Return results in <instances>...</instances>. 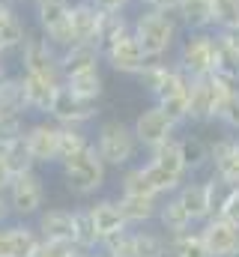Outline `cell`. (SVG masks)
Instances as JSON below:
<instances>
[{"mask_svg": "<svg viewBox=\"0 0 239 257\" xmlns=\"http://www.w3.org/2000/svg\"><path fill=\"white\" fill-rule=\"evenodd\" d=\"M78 257H105V254H96V251H81Z\"/></svg>", "mask_w": 239, "mask_h": 257, "instance_id": "obj_52", "label": "cell"}, {"mask_svg": "<svg viewBox=\"0 0 239 257\" xmlns=\"http://www.w3.org/2000/svg\"><path fill=\"white\" fill-rule=\"evenodd\" d=\"M6 197H9V206H12V215L18 221H27V218H36L45 206V183L42 177L33 171L27 174H18L9 180L6 186Z\"/></svg>", "mask_w": 239, "mask_h": 257, "instance_id": "obj_9", "label": "cell"}, {"mask_svg": "<svg viewBox=\"0 0 239 257\" xmlns=\"http://www.w3.org/2000/svg\"><path fill=\"white\" fill-rule=\"evenodd\" d=\"M9 3H15V0H9Z\"/></svg>", "mask_w": 239, "mask_h": 257, "instance_id": "obj_57", "label": "cell"}, {"mask_svg": "<svg viewBox=\"0 0 239 257\" xmlns=\"http://www.w3.org/2000/svg\"><path fill=\"white\" fill-rule=\"evenodd\" d=\"M21 3H39V0H21Z\"/></svg>", "mask_w": 239, "mask_h": 257, "instance_id": "obj_54", "label": "cell"}, {"mask_svg": "<svg viewBox=\"0 0 239 257\" xmlns=\"http://www.w3.org/2000/svg\"><path fill=\"white\" fill-rule=\"evenodd\" d=\"M27 128V114H0V147L21 141Z\"/></svg>", "mask_w": 239, "mask_h": 257, "instance_id": "obj_42", "label": "cell"}, {"mask_svg": "<svg viewBox=\"0 0 239 257\" xmlns=\"http://www.w3.org/2000/svg\"><path fill=\"white\" fill-rule=\"evenodd\" d=\"M9 78H12V72H9V63H6V54H0V87H3Z\"/></svg>", "mask_w": 239, "mask_h": 257, "instance_id": "obj_50", "label": "cell"}, {"mask_svg": "<svg viewBox=\"0 0 239 257\" xmlns=\"http://www.w3.org/2000/svg\"><path fill=\"white\" fill-rule=\"evenodd\" d=\"M132 30V18H129V9H102V18H99V36H96V45L99 51L105 45H111L114 39H120L123 33Z\"/></svg>", "mask_w": 239, "mask_h": 257, "instance_id": "obj_28", "label": "cell"}, {"mask_svg": "<svg viewBox=\"0 0 239 257\" xmlns=\"http://www.w3.org/2000/svg\"><path fill=\"white\" fill-rule=\"evenodd\" d=\"M93 147L108 168H129V165H135V159L141 153V144L135 138L132 123H123V120H102L93 135Z\"/></svg>", "mask_w": 239, "mask_h": 257, "instance_id": "obj_2", "label": "cell"}, {"mask_svg": "<svg viewBox=\"0 0 239 257\" xmlns=\"http://www.w3.org/2000/svg\"><path fill=\"white\" fill-rule=\"evenodd\" d=\"M159 200L162 197H153V194H120L117 197L129 227H147V224H153L156 215H159Z\"/></svg>", "mask_w": 239, "mask_h": 257, "instance_id": "obj_19", "label": "cell"}, {"mask_svg": "<svg viewBox=\"0 0 239 257\" xmlns=\"http://www.w3.org/2000/svg\"><path fill=\"white\" fill-rule=\"evenodd\" d=\"M218 215H221L224 221H230V224L239 230V186L233 189V194L227 197V203L221 206V212H218Z\"/></svg>", "mask_w": 239, "mask_h": 257, "instance_id": "obj_45", "label": "cell"}, {"mask_svg": "<svg viewBox=\"0 0 239 257\" xmlns=\"http://www.w3.org/2000/svg\"><path fill=\"white\" fill-rule=\"evenodd\" d=\"M212 21L215 30L239 27V0H212Z\"/></svg>", "mask_w": 239, "mask_h": 257, "instance_id": "obj_41", "label": "cell"}, {"mask_svg": "<svg viewBox=\"0 0 239 257\" xmlns=\"http://www.w3.org/2000/svg\"><path fill=\"white\" fill-rule=\"evenodd\" d=\"M218 33H221V36H224L233 48H239V27H233V30H218Z\"/></svg>", "mask_w": 239, "mask_h": 257, "instance_id": "obj_51", "label": "cell"}, {"mask_svg": "<svg viewBox=\"0 0 239 257\" xmlns=\"http://www.w3.org/2000/svg\"><path fill=\"white\" fill-rule=\"evenodd\" d=\"M102 6L96 0H72V33L75 42H96Z\"/></svg>", "mask_w": 239, "mask_h": 257, "instance_id": "obj_18", "label": "cell"}, {"mask_svg": "<svg viewBox=\"0 0 239 257\" xmlns=\"http://www.w3.org/2000/svg\"><path fill=\"white\" fill-rule=\"evenodd\" d=\"M0 54H9V51H6V45H3V39H0Z\"/></svg>", "mask_w": 239, "mask_h": 257, "instance_id": "obj_53", "label": "cell"}, {"mask_svg": "<svg viewBox=\"0 0 239 257\" xmlns=\"http://www.w3.org/2000/svg\"><path fill=\"white\" fill-rule=\"evenodd\" d=\"M132 33L150 60L174 57L179 39H182V27L171 9H141L132 18Z\"/></svg>", "mask_w": 239, "mask_h": 257, "instance_id": "obj_1", "label": "cell"}, {"mask_svg": "<svg viewBox=\"0 0 239 257\" xmlns=\"http://www.w3.org/2000/svg\"><path fill=\"white\" fill-rule=\"evenodd\" d=\"M24 144H27V150H30L36 168H39V165H57L60 126L51 117L33 120V123H27V128H24Z\"/></svg>", "mask_w": 239, "mask_h": 257, "instance_id": "obj_13", "label": "cell"}, {"mask_svg": "<svg viewBox=\"0 0 239 257\" xmlns=\"http://www.w3.org/2000/svg\"><path fill=\"white\" fill-rule=\"evenodd\" d=\"M171 66H174V60H171V57H168V60H147V63H144V69L135 75L138 87H141V90H147L150 96H156V93L162 90V84L168 81Z\"/></svg>", "mask_w": 239, "mask_h": 257, "instance_id": "obj_33", "label": "cell"}, {"mask_svg": "<svg viewBox=\"0 0 239 257\" xmlns=\"http://www.w3.org/2000/svg\"><path fill=\"white\" fill-rule=\"evenodd\" d=\"M156 221H159V227H162L165 236L185 233V230H194V227H197L194 218L188 215V209L179 203L177 194H168V197L159 200V215H156Z\"/></svg>", "mask_w": 239, "mask_h": 257, "instance_id": "obj_20", "label": "cell"}, {"mask_svg": "<svg viewBox=\"0 0 239 257\" xmlns=\"http://www.w3.org/2000/svg\"><path fill=\"white\" fill-rule=\"evenodd\" d=\"M102 66V51L96 42H75L72 48L60 51V69H63V78L72 75V72H81V69H96Z\"/></svg>", "mask_w": 239, "mask_h": 257, "instance_id": "obj_24", "label": "cell"}, {"mask_svg": "<svg viewBox=\"0 0 239 257\" xmlns=\"http://www.w3.org/2000/svg\"><path fill=\"white\" fill-rule=\"evenodd\" d=\"M57 126H60V123H57ZM90 144H93V135H90L84 126H60L57 165H60V162H66L69 156L81 153V150H84V147H90Z\"/></svg>", "mask_w": 239, "mask_h": 257, "instance_id": "obj_34", "label": "cell"}, {"mask_svg": "<svg viewBox=\"0 0 239 257\" xmlns=\"http://www.w3.org/2000/svg\"><path fill=\"white\" fill-rule=\"evenodd\" d=\"M233 257H239V245H236V254H233Z\"/></svg>", "mask_w": 239, "mask_h": 257, "instance_id": "obj_55", "label": "cell"}, {"mask_svg": "<svg viewBox=\"0 0 239 257\" xmlns=\"http://www.w3.org/2000/svg\"><path fill=\"white\" fill-rule=\"evenodd\" d=\"M0 257H9V230H6V224L0 227Z\"/></svg>", "mask_w": 239, "mask_h": 257, "instance_id": "obj_49", "label": "cell"}, {"mask_svg": "<svg viewBox=\"0 0 239 257\" xmlns=\"http://www.w3.org/2000/svg\"><path fill=\"white\" fill-rule=\"evenodd\" d=\"M197 236H200L203 248L209 251V257H233L236 254L239 230L230 221H224L221 215H209V218L200 224Z\"/></svg>", "mask_w": 239, "mask_h": 257, "instance_id": "obj_14", "label": "cell"}, {"mask_svg": "<svg viewBox=\"0 0 239 257\" xmlns=\"http://www.w3.org/2000/svg\"><path fill=\"white\" fill-rule=\"evenodd\" d=\"M135 138H138V144L150 153V150H156V147H162V144H168V141H174L177 138V123L153 102V105H147L138 117H135Z\"/></svg>", "mask_w": 239, "mask_h": 257, "instance_id": "obj_11", "label": "cell"}, {"mask_svg": "<svg viewBox=\"0 0 239 257\" xmlns=\"http://www.w3.org/2000/svg\"><path fill=\"white\" fill-rule=\"evenodd\" d=\"M99 251H102L105 257H135L132 227H129V230H120V233H111V236H102Z\"/></svg>", "mask_w": 239, "mask_h": 257, "instance_id": "obj_40", "label": "cell"}, {"mask_svg": "<svg viewBox=\"0 0 239 257\" xmlns=\"http://www.w3.org/2000/svg\"><path fill=\"white\" fill-rule=\"evenodd\" d=\"M72 218H75V245L81 251H99V230H96V221H93V212L90 206H75L72 209Z\"/></svg>", "mask_w": 239, "mask_h": 257, "instance_id": "obj_30", "label": "cell"}, {"mask_svg": "<svg viewBox=\"0 0 239 257\" xmlns=\"http://www.w3.org/2000/svg\"><path fill=\"white\" fill-rule=\"evenodd\" d=\"M9 230V257H33L42 245V236L36 227H30L27 221H15L6 224Z\"/></svg>", "mask_w": 239, "mask_h": 257, "instance_id": "obj_27", "label": "cell"}, {"mask_svg": "<svg viewBox=\"0 0 239 257\" xmlns=\"http://www.w3.org/2000/svg\"><path fill=\"white\" fill-rule=\"evenodd\" d=\"M141 168H144L150 186L156 189L159 197L174 194L179 186L188 180V171H185V162H182V156H179L177 138L168 141V144H162V147H156V150H150V159H147Z\"/></svg>", "mask_w": 239, "mask_h": 257, "instance_id": "obj_5", "label": "cell"}, {"mask_svg": "<svg viewBox=\"0 0 239 257\" xmlns=\"http://www.w3.org/2000/svg\"><path fill=\"white\" fill-rule=\"evenodd\" d=\"M174 15H177L182 30H215L212 0H177Z\"/></svg>", "mask_w": 239, "mask_h": 257, "instance_id": "obj_21", "label": "cell"}, {"mask_svg": "<svg viewBox=\"0 0 239 257\" xmlns=\"http://www.w3.org/2000/svg\"><path fill=\"white\" fill-rule=\"evenodd\" d=\"M36 230H39L42 239H66V242H75V218H72V209H66V206L42 209L36 215Z\"/></svg>", "mask_w": 239, "mask_h": 257, "instance_id": "obj_17", "label": "cell"}, {"mask_svg": "<svg viewBox=\"0 0 239 257\" xmlns=\"http://www.w3.org/2000/svg\"><path fill=\"white\" fill-rule=\"evenodd\" d=\"M102 9H129L135 0H96Z\"/></svg>", "mask_w": 239, "mask_h": 257, "instance_id": "obj_48", "label": "cell"}, {"mask_svg": "<svg viewBox=\"0 0 239 257\" xmlns=\"http://www.w3.org/2000/svg\"><path fill=\"white\" fill-rule=\"evenodd\" d=\"M132 239H135V257H168V236L162 230L132 227Z\"/></svg>", "mask_w": 239, "mask_h": 257, "instance_id": "obj_32", "label": "cell"}, {"mask_svg": "<svg viewBox=\"0 0 239 257\" xmlns=\"http://www.w3.org/2000/svg\"><path fill=\"white\" fill-rule=\"evenodd\" d=\"M215 39H218V45H215V69L212 72L239 87V48H233L218 30H215Z\"/></svg>", "mask_w": 239, "mask_h": 257, "instance_id": "obj_31", "label": "cell"}, {"mask_svg": "<svg viewBox=\"0 0 239 257\" xmlns=\"http://www.w3.org/2000/svg\"><path fill=\"white\" fill-rule=\"evenodd\" d=\"M203 186H206V200H209V215H218L221 212V206L227 203V197L233 194L236 186H230V183H224L218 174H212L209 171V177L203 180Z\"/></svg>", "mask_w": 239, "mask_h": 257, "instance_id": "obj_39", "label": "cell"}, {"mask_svg": "<svg viewBox=\"0 0 239 257\" xmlns=\"http://www.w3.org/2000/svg\"><path fill=\"white\" fill-rule=\"evenodd\" d=\"M90 212H93V221H96V230L99 236H111L120 230H129V221L120 209V203L114 197H99L96 203H90Z\"/></svg>", "mask_w": 239, "mask_h": 257, "instance_id": "obj_23", "label": "cell"}, {"mask_svg": "<svg viewBox=\"0 0 239 257\" xmlns=\"http://www.w3.org/2000/svg\"><path fill=\"white\" fill-rule=\"evenodd\" d=\"M18 66H21V72L42 75V78H48V81L63 84L60 51L42 36V33H30V30H27L24 42L18 45Z\"/></svg>", "mask_w": 239, "mask_h": 257, "instance_id": "obj_8", "label": "cell"}, {"mask_svg": "<svg viewBox=\"0 0 239 257\" xmlns=\"http://www.w3.org/2000/svg\"><path fill=\"white\" fill-rule=\"evenodd\" d=\"M141 9H171L174 12V3L177 0H135Z\"/></svg>", "mask_w": 239, "mask_h": 257, "instance_id": "obj_46", "label": "cell"}, {"mask_svg": "<svg viewBox=\"0 0 239 257\" xmlns=\"http://www.w3.org/2000/svg\"><path fill=\"white\" fill-rule=\"evenodd\" d=\"M215 30H182L174 63L188 75V78H203L215 69Z\"/></svg>", "mask_w": 239, "mask_h": 257, "instance_id": "obj_6", "label": "cell"}, {"mask_svg": "<svg viewBox=\"0 0 239 257\" xmlns=\"http://www.w3.org/2000/svg\"><path fill=\"white\" fill-rule=\"evenodd\" d=\"M179 203L188 209V215L194 218V224H203L206 218H209V200H206V186L200 183V180H185L182 186H179L177 192Z\"/></svg>", "mask_w": 239, "mask_h": 257, "instance_id": "obj_25", "label": "cell"}, {"mask_svg": "<svg viewBox=\"0 0 239 257\" xmlns=\"http://www.w3.org/2000/svg\"><path fill=\"white\" fill-rule=\"evenodd\" d=\"M99 114H102L99 99H84V96L72 93L66 84L57 87L54 102H51V111H48V117L54 123H60V126H84V128L90 126V123H96Z\"/></svg>", "mask_w": 239, "mask_h": 257, "instance_id": "obj_10", "label": "cell"}, {"mask_svg": "<svg viewBox=\"0 0 239 257\" xmlns=\"http://www.w3.org/2000/svg\"><path fill=\"white\" fill-rule=\"evenodd\" d=\"M60 171H63L69 192H75L78 197H93L108 183V165L102 162V156L96 153L93 144L84 147L81 153L69 156L66 162H60Z\"/></svg>", "mask_w": 239, "mask_h": 257, "instance_id": "obj_3", "label": "cell"}, {"mask_svg": "<svg viewBox=\"0 0 239 257\" xmlns=\"http://www.w3.org/2000/svg\"><path fill=\"white\" fill-rule=\"evenodd\" d=\"M0 114H30L24 93H21V84H18V75H12L0 87Z\"/></svg>", "mask_w": 239, "mask_h": 257, "instance_id": "obj_38", "label": "cell"}, {"mask_svg": "<svg viewBox=\"0 0 239 257\" xmlns=\"http://www.w3.org/2000/svg\"><path fill=\"white\" fill-rule=\"evenodd\" d=\"M63 84H66L72 93L84 96V99H102V93H105L102 66H96V69H81V72H72V75H66V78H63Z\"/></svg>", "mask_w": 239, "mask_h": 257, "instance_id": "obj_29", "label": "cell"}, {"mask_svg": "<svg viewBox=\"0 0 239 257\" xmlns=\"http://www.w3.org/2000/svg\"><path fill=\"white\" fill-rule=\"evenodd\" d=\"M120 194H153V197H159L156 189L150 186V180H147L141 165L123 168V174H120Z\"/></svg>", "mask_w": 239, "mask_h": 257, "instance_id": "obj_37", "label": "cell"}, {"mask_svg": "<svg viewBox=\"0 0 239 257\" xmlns=\"http://www.w3.org/2000/svg\"><path fill=\"white\" fill-rule=\"evenodd\" d=\"M168 257H209V251L203 248L197 230H185L168 236Z\"/></svg>", "mask_w": 239, "mask_h": 257, "instance_id": "obj_36", "label": "cell"}, {"mask_svg": "<svg viewBox=\"0 0 239 257\" xmlns=\"http://www.w3.org/2000/svg\"><path fill=\"white\" fill-rule=\"evenodd\" d=\"M236 147H239V135H236Z\"/></svg>", "mask_w": 239, "mask_h": 257, "instance_id": "obj_56", "label": "cell"}, {"mask_svg": "<svg viewBox=\"0 0 239 257\" xmlns=\"http://www.w3.org/2000/svg\"><path fill=\"white\" fill-rule=\"evenodd\" d=\"M18 84H21L27 111L30 114H39V117H48L51 102H54V93H57V87H60L57 81H48V78L30 75V72H18Z\"/></svg>", "mask_w": 239, "mask_h": 257, "instance_id": "obj_15", "label": "cell"}, {"mask_svg": "<svg viewBox=\"0 0 239 257\" xmlns=\"http://www.w3.org/2000/svg\"><path fill=\"white\" fill-rule=\"evenodd\" d=\"M236 84L209 72L203 78H191L188 87V123H218V114Z\"/></svg>", "mask_w": 239, "mask_h": 257, "instance_id": "obj_4", "label": "cell"}, {"mask_svg": "<svg viewBox=\"0 0 239 257\" xmlns=\"http://www.w3.org/2000/svg\"><path fill=\"white\" fill-rule=\"evenodd\" d=\"M0 156H3L6 171H9L12 177L27 174V171H33V168H36V162H33V156H30V150H27L24 138H21V141H12V144H6V147H0Z\"/></svg>", "mask_w": 239, "mask_h": 257, "instance_id": "obj_35", "label": "cell"}, {"mask_svg": "<svg viewBox=\"0 0 239 257\" xmlns=\"http://www.w3.org/2000/svg\"><path fill=\"white\" fill-rule=\"evenodd\" d=\"M12 218V206H9V197H6V189H0V227L9 224Z\"/></svg>", "mask_w": 239, "mask_h": 257, "instance_id": "obj_47", "label": "cell"}, {"mask_svg": "<svg viewBox=\"0 0 239 257\" xmlns=\"http://www.w3.org/2000/svg\"><path fill=\"white\" fill-rule=\"evenodd\" d=\"M209 156H212L209 171H212V174H218L224 183L239 186V147H236V135H221V138L209 141Z\"/></svg>", "mask_w": 239, "mask_h": 257, "instance_id": "obj_16", "label": "cell"}, {"mask_svg": "<svg viewBox=\"0 0 239 257\" xmlns=\"http://www.w3.org/2000/svg\"><path fill=\"white\" fill-rule=\"evenodd\" d=\"M147 60H150V57L144 54V48H141V42L135 39L132 30L123 33L120 39H114L111 45L102 48V63H108V69H114L117 75H129V78H135V75L144 69Z\"/></svg>", "mask_w": 239, "mask_h": 257, "instance_id": "obj_12", "label": "cell"}, {"mask_svg": "<svg viewBox=\"0 0 239 257\" xmlns=\"http://www.w3.org/2000/svg\"><path fill=\"white\" fill-rule=\"evenodd\" d=\"M27 36V24L24 18L15 12V6L9 0H0V39L6 45V51H18V45Z\"/></svg>", "mask_w": 239, "mask_h": 257, "instance_id": "obj_26", "label": "cell"}, {"mask_svg": "<svg viewBox=\"0 0 239 257\" xmlns=\"http://www.w3.org/2000/svg\"><path fill=\"white\" fill-rule=\"evenodd\" d=\"M218 123L230 135H239V87L230 90V96H227V102H224V108L218 114Z\"/></svg>", "mask_w": 239, "mask_h": 257, "instance_id": "obj_43", "label": "cell"}, {"mask_svg": "<svg viewBox=\"0 0 239 257\" xmlns=\"http://www.w3.org/2000/svg\"><path fill=\"white\" fill-rule=\"evenodd\" d=\"M33 15H36L39 33L57 51H66V48L75 45V33H72V0H39V3H33Z\"/></svg>", "mask_w": 239, "mask_h": 257, "instance_id": "obj_7", "label": "cell"}, {"mask_svg": "<svg viewBox=\"0 0 239 257\" xmlns=\"http://www.w3.org/2000/svg\"><path fill=\"white\" fill-rule=\"evenodd\" d=\"M179 144V156H182V162H185V171H188V177H194V174H200V171H206L209 165H212V156H209V141H203L200 135H179L177 138Z\"/></svg>", "mask_w": 239, "mask_h": 257, "instance_id": "obj_22", "label": "cell"}, {"mask_svg": "<svg viewBox=\"0 0 239 257\" xmlns=\"http://www.w3.org/2000/svg\"><path fill=\"white\" fill-rule=\"evenodd\" d=\"M81 248L75 242H66V239H42L39 251L33 257H78Z\"/></svg>", "mask_w": 239, "mask_h": 257, "instance_id": "obj_44", "label": "cell"}]
</instances>
